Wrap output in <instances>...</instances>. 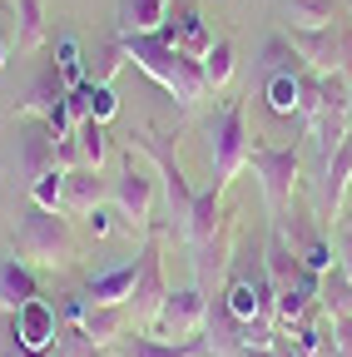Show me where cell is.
Wrapping results in <instances>:
<instances>
[{
    "label": "cell",
    "mask_w": 352,
    "mask_h": 357,
    "mask_svg": "<svg viewBox=\"0 0 352 357\" xmlns=\"http://www.w3.org/2000/svg\"><path fill=\"white\" fill-rule=\"evenodd\" d=\"M6 357H55V352H25L20 342H10V347H6Z\"/></svg>",
    "instance_id": "obj_34"
},
{
    "label": "cell",
    "mask_w": 352,
    "mask_h": 357,
    "mask_svg": "<svg viewBox=\"0 0 352 357\" xmlns=\"http://www.w3.org/2000/svg\"><path fill=\"white\" fill-rule=\"evenodd\" d=\"M263 100H268L273 114H298V105H303V75H298V70L268 75V84H263Z\"/></svg>",
    "instance_id": "obj_24"
},
{
    "label": "cell",
    "mask_w": 352,
    "mask_h": 357,
    "mask_svg": "<svg viewBox=\"0 0 352 357\" xmlns=\"http://www.w3.org/2000/svg\"><path fill=\"white\" fill-rule=\"evenodd\" d=\"M347 10H352V0H347Z\"/></svg>",
    "instance_id": "obj_36"
},
{
    "label": "cell",
    "mask_w": 352,
    "mask_h": 357,
    "mask_svg": "<svg viewBox=\"0 0 352 357\" xmlns=\"http://www.w3.org/2000/svg\"><path fill=\"white\" fill-rule=\"evenodd\" d=\"M263 268H268V283H273V293H283V288H293L307 268L298 263V253L288 248V238H283V229L273 223L268 229V243H263Z\"/></svg>",
    "instance_id": "obj_17"
},
{
    "label": "cell",
    "mask_w": 352,
    "mask_h": 357,
    "mask_svg": "<svg viewBox=\"0 0 352 357\" xmlns=\"http://www.w3.org/2000/svg\"><path fill=\"white\" fill-rule=\"evenodd\" d=\"M55 70L65 75V84H70V89H79L84 79H90V65H84L79 40H75V35H60V40H55Z\"/></svg>",
    "instance_id": "obj_27"
},
{
    "label": "cell",
    "mask_w": 352,
    "mask_h": 357,
    "mask_svg": "<svg viewBox=\"0 0 352 357\" xmlns=\"http://www.w3.org/2000/svg\"><path fill=\"white\" fill-rule=\"evenodd\" d=\"M135 149H144V154L154 159V169H159V178H164V199H169V223L184 234V223H189V208H194L199 189H194L189 178H184V169H179V154H174V144L164 139L159 129L139 124V129H135Z\"/></svg>",
    "instance_id": "obj_5"
},
{
    "label": "cell",
    "mask_w": 352,
    "mask_h": 357,
    "mask_svg": "<svg viewBox=\"0 0 352 357\" xmlns=\"http://www.w3.org/2000/svg\"><path fill=\"white\" fill-rule=\"evenodd\" d=\"M208 164H213V184L218 189H229L234 184V174L248 169V154H253V139H248V109L243 100H229L224 109H218L208 124Z\"/></svg>",
    "instance_id": "obj_3"
},
{
    "label": "cell",
    "mask_w": 352,
    "mask_h": 357,
    "mask_svg": "<svg viewBox=\"0 0 352 357\" xmlns=\"http://www.w3.org/2000/svg\"><path fill=\"white\" fill-rule=\"evenodd\" d=\"M169 25V0H119V35H159Z\"/></svg>",
    "instance_id": "obj_19"
},
{
    "label": "cell",
    "mask_w": 352,
    "mask_h": 357,
    "mask_svg": "<svg viewBox=\"0 0 352 357\" xmlns=\"http://www.w3.org/2000/svg\"><path fill=\"white\" fill-rule=\"evenodd\" d=\"M109 199H114V208L135 223V229L149 223V213H154V174L144 164H135V149L119 159V174L109 178Z\"/></svg>",
    "instance_id": "obj_8"
},
{
    "label": "cell",
    "mask_w": 352,
    "mask_h": 357,
    "mask_svg": "<svg viewBox=\"0 0 352 357\" xmlns=\"http://www.w3.org/2000/svg\"><path fill=\"white\" fill-rule=\"evenodd\" d=\"M60 199H65V169H45V174H40L35 184H30V204L60 213Z\"/></svg>",
    "instance_id": "obj_28"
},
{
    "label": "cell",
    "mask_w": 352,
    "mask_h": 357,
    "mask_svg": "<svg viewBox=\"0 0 352 357\" xmlns=\"http://www.w3.org/2000/svg\"><path fill=\"white\" fill-rule=\"evenodd\" d=\"M347 184H352V129H347V139L337 144V154L323 164V189H318V218L323 223H337L342 218Z\"/></svg>",
    "instance_id": "obj_12"
},
{
    "label": "cell",
    "mask_w": 352,
    "mask_h": 357,
    "mask_svg": "<svg viewBox=\"0 0 352 357\" xmlns=\"http://www.w3.org/2000/svg\"><path fill=\"white\" fill-rule=\"evenodd\" d=\"M60 333H65V318H60V303L50 298H35L20 312H10V342H20L25 352H55Z\"/></svg>",
    "instance_id": "obj_10"
},
{
    "label": "cell",
    "mask_w": 352,
    "mask_h": 357,
    "mask_svg": "<svg viewBox=\"0 0 352 357\" xmlns=\"http://www.w3.org/2000/svg\"><path fill=\"white\" fill-rule=\"evenodd\" d=\"M204 323H208V293H204V283L179 288V293L169 288V303L159 307V318H154V337L189 342V337H194Z\"/></svg>",
    "instance_id": "obj_9"
},
{
    "label": "cell",
    "mask_w": 352,
    "mask_h": 357,
    "mask_svg": "<svg viewBox=\"0 0 352 357\" xmlns=\"http://www.w3.org/2000/svg\"><path fill=\"white\" fill-rule=\"evenodd\" d=\"M318 307L328 312V318H352V278L342 273V268H328L323 273V288H318Z\"/></svg>",
    "instance_id": "obj_23"
},
{
    "label": "cell",
    "mask_w": 352,
    "mask_h": 357,
    "mask_svg": "<svg viewBox=\"0 0 352 357\" xmlns=\"http://www.w3.org/2000/svg\"><path fill=\"white\" fill-rule=\"evenodd\" d=\"M263 70H268V75L298 70V50L288 45V35H268V45H263Z\"/></svg>",
    "instance_id": "obj_29"
},
{
    "label": "cell",
    "mask_w": 352,
    "mask_h": 357,
    "mask_svg": "<svg viewBox=\"0 0 352 357\" xmlns=\"http://www.w3.org/2000/svg\"><path fill=\"white\" fill-rule=\"evenodd\" d=\"M234 70H238V60H234V40H213L208 55H204V84H208V89H224V84L234 79Z\"/></svg>",
    "instance_id": "obj_25"
},
{
    "label": "cell",
    "mask_w": 352,
    "mask_h": 357,
    "mask_svg": "<svg viewBox=\"0 0 352 357\" xmlns=\"http://www.w3.org/2000/svg\"><path fill=\"white\" fill-rule=\"evenodd\" d=\"M347 129H352V89H347Z\"/></svg>",
    "instance_id": "obj_35"
},
{
    "label": "cell",
    "mask_w": 352,
    "mask_h": 357,
    "mask_svg": "<svg viewBox=\"0 0 352 357\" xmlns=\"http://www.w3.org/2000/svg\"><path fill=\"white\" fill-rule=\"evenodd\" d=\"M124 60H129V55H124V40H109L105 50L90 60V79H95V84H109V79H114V70H119Z\"/></svg>",
    "instance_id": "obj_30"
},
{
    "label": "cell",
    "mask_w": 352,
    "mask_h": 357,
    "mask_svg": "<svg viewBox=\"0 0 352 357\" xmlns=\"http://www.w3.org/2000/svg\"><path fill=\"white\" fill-rule=\"evenodd\" d=\"M169 25H174V45H179L184 55H194V60H204V55H208L213 35H208V25H204V10H199V6H179V20H169Z\"/></svg>",
    "instance_id": "obj_21"
},
{
    "label": "cell",
    "mask_w": 352,
    "mask_h": 357,
    "mask_svg": "<svg viewBox=\"0 0 352 357\" xmlns=\"http://www.w3.org/2000/svg\"><path fill=\"white\" fill-rule=\"evenodd\" d=\"M95 208H105V178H100V169H90V164L65 169V199H60V213L90 218Z\"/></svg>",
    "instance_id": "obj_14"
},
{
    "label": "cell",
    "mask_w": 352,
    "mask_h": 357,
    "mask_svg": "<svg viewBox=\"0 0 352 357\" xmlns=\"http://www.w3.org/2000/svg\"><path fill=\"white\" fill-rule=\"evenodd\" d=\"M124 328H129V307L124 303H90V307H84V318H79V333L90 337L100 352L114 347L124 337Z\"/></svg>",
    "instance_id": "obj_16"
},
{
    "label": "cell",
    "mask_w": 352,
    "mask_h": 357,
    "mask_svg": "<svg viewBox=\"0 0 352 357\" xmlns=\"http://www.w3.org/2000/svg\"><path fill=\"white\" fill-rule=\"evenodd\" d=\"M75 144H79V164H90V169H100L105 154H109V139H105L100 119H79L75 124Z\"/></svg>",
    "instance_id": "obj_26"
},
{
    "label": "cell",
    "mask_w": 352,
    "mask_h": 357,
    "mask_svg": "<svg viewBox=\"0 0 352 357\" xmlns=\"http://www.w3.org/2000/svg\"><path fill=\"white\" fill-rule=\"evenodd\" d=\"M55 129L45 119H35V114H20L10 124V149H15V174H20V184L30 189L45 169H60L55 164Z\"/></svg>",
    "instance_id": "obj_7"
},
{
    "label": "cell",
    "mask_w": 352,
    "mask_h": 357,
    "mask_svg": "<svg viewBox=\"0 0 352 357\" xmlns=\"http://www.w3.org/2000/svg\"><path fill=\"white\" fill-rule=\"evenodd\" d=\"M332 347H337V357H352V318L332 323Z\"/></svg>",
    "instance_id": "obj_33"
},
{
    "label": "cell",
    "mask_w": 352,
    "mask_h": 357,
    "mask_svg": "<svg viewBox=\"0 0 352 357\" xmlns=\"http://www.w3.org/2000/svg\"><path fill=\"white\" fill-rule=\"evenodd\" d=\"M135 278H139V258H129V263H119V268L95 273L90 283H84V298H90V303H129Z\"/></svg>",
    "instance_id": "obj_18"
},
{
    "label": "cell",
    "mask_w": 352,
    "mask_h": 357,
    "mask_svg": "<svg viewBox=\"0 0 352 357\" xmlns=\"http://www.w3.org/2000/svg\"><path fill=\"white\" fill-rule=\"evenodd\" d=\"M332 248H337V268L352 278V213H342L332 223Z\"/></svg>",
    "instance_id": "obj_31"
},
{
    "label": "cell",
    "mask_w": 352,
    "mask_h": 357,
    "mask_svg": "<svg viewBox=\"0 0 352 357\" xmlns=\"http://www.w3.org/2000/svg\"><path fill=\"white\" fill-rule=\"evenodd\" d=\"M105 357H218L213 342L189 337V342H169V337H119L114 347H105Z\"/></svg>",
    "instance_id": "obj_13"
},
{
    "label": "cell",
    "mask_w": 352,
    "mask_h": 357,
    "mask_svg": "<svg viewBox=\"0 0 352 357\" xmlns=\"http://www.w3.org/2000/svg\"><path fill=\"white\" fill-rule=\"evenodd\" d=\"M10 50H15V10H10V6H0V70H6Z\"/></svg>",
    "instance_id": "obj_32"
},
{
    "label": "cell",
    "mask_w": 352,
    "mask_h": 357,
    "mask_svg": "<svg viewBox=\"0 0 352 357\" xmlns=\"http://www.w3.org/2000/svg\"><path fill=\"white\" fill-rule=\"evenodd\" d=\"M40 298V278H35V268L10 248L6 258H0V312H20L25 303Z\"/></svg>",
    "instance_id": "obj_15"
},
{
    "label": "cell",
    "mask_w": 352,
    "mask_h": 357,
    "mask_svg": "<svg viewBox=\"0 0 352 357\" xmlns=\"http://www.w3.org/2000/svg\"><path fill=\"white\" fill-rule=\"evenodd\" d=\"M164 303H169V283H164V263H159V238H149L139 248V278H135V293H129L124 307H129V318H135V323L154 328Z\"/></svg>",
    "instance_id": "obj_11"
},
{
    "label": "cell",
    "mask_w": 352,
    "mask_h": 357,
    "mask_svg": "<svg viewBox=\"0 0 352 357\" xmlns=\"http://www.w3.org/2000/svg\"><path fill=\"white\" fill-rule=\"evenodd\" d=\"M283 30H323L337 20V0H278Z\"/></svg>",
    "instance_id": "obj_20"
},
{
    "label": "cell",
    "mask_w": 352,
    "mask_h": 357,
    "mask_svg": "<svg viewBox=\"0 0 352 357\" xmlns=\"http://www.w3.org/2000/svg\"><path fill=\"white\" fill-rule=\"evenodd\" d=\"M248 169H253V178H258L263 199H268V213L278 218V213L293 204V194H298V174H303L298 144H253Z\"/></svg>",
    "instance_id": "obj_6"
},
{
    "label": "cell",
    "mask_w": 352,
    "mask_h": 357,
    "mask_svg": "<svg viewBox=\"0 0 352 357\" xmlns=\"http://www.w3.org/2000/svg\"><path fill=\"white\" fill-rule=\"evenodd\" d=\"M278 229H283V238H288V248L298 253V263L307 268V273H328L332 268V243H328V223L318 218V204H307V199H298L293 194V204L273 218Z\"/></svg>",
    "instance_id": "obj_4"
},
{
    "label": "cell",
    "mask_w": 352,
    "mask_h": 357,
    "mask_svg": "<svg viewBox=\"0 0 352 357\" xmlns=\"http://www.w3.org/2000/svg\"><path fill=\"white\" fill-rule=\"evenodd\" d=\"M15 50H40L45 45V0H15Z\"/></svg>",
    "instance_id": "obj_22"
},
{
    "label": "cell",
    "mask_w": 352,
    "mask_h": 357,
    "mask_svg": "<svg viewBox=\"0 0 352 357\" xmlns=\"http://www.w3.org/2000/svg\"><path fill=\"white\" fill-rule=\"evenodd\" d=\"M124 40V55L135 60L159 89H169L174 100H179L184 109H194L204 95H208V84H204V60L184 55L174 40L164 35H119Z\"/></svg>",
    "instance_id": "obj_1"
},
{
    "label": "cell",
    "mask_w": 352,
    "mask_h": 357,
    "mask_svg": "<svg viewBox=\"0 0 352 357\" xmlns=\"http://www.w3.org/2000/svg\"><path fill=\"white\" fill-rule=\"evenodd\" d=\"M15 253L30 268H70L75 263V234H70L65 213L30 204L15 223Z\"/></svg>",
    "instance_id": "obj_2"
}]
</instances>
